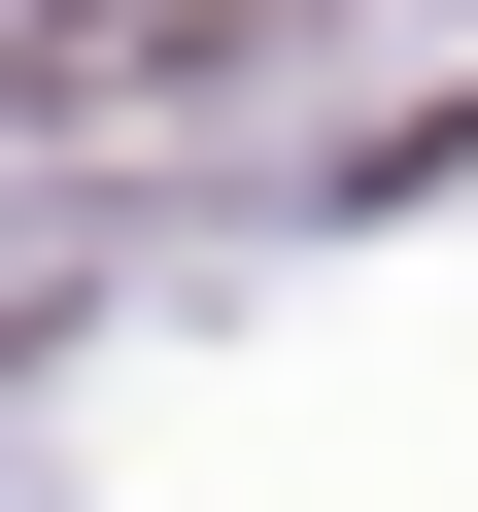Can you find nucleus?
<instances>
[{
	"instance_id": "1",
	"label": "nucleus",
	"mask_w": 478,
	"mask_h": 512,
	"mask_svg": "<svg viewBox=\"0 0 478 512\" xmlns=\"http://www.w3.org/2000/svg\"><path fill=\"white\" fill-rule=\"evenodd\" d=\"M0 69H35L69 137H137V103H205V69H274V0H35Z\"/></svg>"
}]
</instances>
